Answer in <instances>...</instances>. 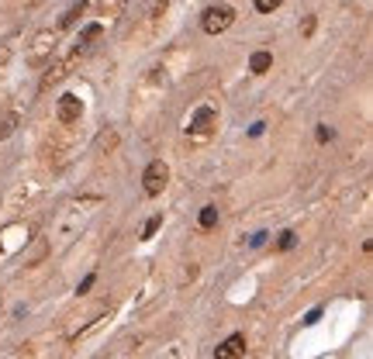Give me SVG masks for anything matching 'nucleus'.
Returning <instances> with one entry per match:
<instances>
[{
    "mask_svg": "<svg viewBox=\"0 0 373 359\" xmlns=\"http://www.w3.org/2000/svg\"><path fill=\"white\" fill-rule=\"evenodd\" d=\"M214 225H218V207L208 204V207L201 211V228H214Z\"/></svg>",
    "mask_w": 373,
    "mask_h": 359,
    "instance_id": "nucleus-13",
    "label": "nucleus"
},
{
    "mask_svg": "<svg viewBox=\"0 0 373 359\" xmlns=\"http://www.w3.org/2000/svg\"><path fill=\"white\" fill-rule=\"evenodd\" d=\"M249 70H252L256 76H263L266 70H273V52H266V49L252 52V56H249Z\"/></svg>",
    "mask_w": 373,
    "mask_h": 359,
    "instance_id": "nucleus-8",
    "label": "nucleus"
},
{
    "mask_svg": "<svg viewBox=\"0 0 373 359\" xmlns=\"http://www.w3.org/2000/svg\"><path fill=\"white\" fill-rule=\"evenodd\" d=\"M21 125V114L18 111H0V142H4L8 135H14Z\"/></svg>",
    "mask_w": 373,
    "mask_h": 359,
    "instance_id": "nucleus-9",
    "label": "nucleus"
},
{
    "mask_svg": "<svg viewBox=\"0 0 373 359\" xmlns=\"http://www.w3.org/2000/svg\"><path fill=\"white\" fill-rule=\"evenodd\" d=\"M83 11H87V4H83V0H80V4H73V8H70V11L59 18V28H56V32H63V28H73V25H77V18H80Z\"/></svg>",
    "mask_w": 373,
    "mask_h": 359,
    "instance_id": "nucleus-10",
    "label": "nucleus"
},
{
    "mask_svg": "<svg viewBox=\"0 0 373 359\" xmlns=\"http://www.w3.org/2000/svg\"><path fill=\"white\" fill-rule=\"evenodd\" d=\"M314 135H318V142H332V139H335V132H332L328 125H318V132H314Z\"/></svg>",
    "mask_w": 373,
    "mask_h": 359,
    "instance_id": "nucleus-15",
    "label": "nucleus"
},
{
    "mask_svg": "<svg viewBox=\"0 0 373 359\" xmlns=\"http://www.w3.org/2000/svg\"><path fill=\"white\" fill-rule=\"evenodd\" d=\"M266 235H270V232H252V238H249V249H259V245L266 242Z\"/></svg>",
    "mask_w": 373,
    "mask_h": 359,
    "instance_id": "nucleus-16",
    "label": "nucleus"
},
{
    "mask_svg": "<svg viewBox=\"0 0 373 359\" xmlns=\"http://www.w3.org/2000/svg\"><path fill=\"white\" fill-rule=\"evenodd\" d=\"M252 4H256V11H259V14H273V11L283 4V0H252Z\"/></svg>",
    "mask_w": 373,
    "mask_h": 359,
    "instance_id": "nucleus-14",
    "label": "nucleus"
},
{
    "mask_svg": "<svg viewBox=\"0 0 373 359\" xmlns=\"http://www.w3.org/2000/svg\"><path fill=\"white\" fill-rule=\"evenodd\" d=\"M235 25V8L232 4H208L201 14V28L204 35H221Z\"/></svg>",
    "mask_w": 373,
    "mask_h": 359,
    "instance_id": "nucleus-1",
    "label": "nucleus"
},
{
    "mask_svg": "<svg viewBox=\"0 0 373 359\" xmlns=\"http://www.w3.org/2000/svg\"><path fill=\"white\" fill-rule=\"evenodd\" d=\"M80 118H83V101L77 94H63L56 101V121L59 125H77Z\"/></svg>",
    "mask_w": 373,
    "mask_h": 359,
    "instance_id": "nucleus-4",
    "label": "nucleus"
},
{
    "mask_svg": "<svg viewBox=\"0 0 373 359\" xmlns=\"http://www.w3.org/2000/svg\"><path fill=\"white\" fill-rule=\"evenodd\" d=\"M214 125H218V107H214V104H201V107L190 114L187 132H190V135H208Z\"/></svg>",
    "mask_w": 373,
    "mask_h": 359,
    "instance_id": "nucleus-5",
    "label": "nucleus"
},
{
    "mask_svg": "<svg viewBox=\"0 0 373 359\" xmlns=\"http://www.w3.org/2000/svg\"><path fill=\"white\" fill-rule=\"evenodd\" d=\"M56 39H59V32H52V28L39 32V35L28 42V49H25V63H28V66H46V63L52 59V52H56Z\"/></svg>",
    "mask_w": 373,
    "mask_h": 359,
    "instance_id": "nucleus-2",
    "label": "nucleus"
},
{
    "mask_svg": "<svg viewBox=\"0 0 373 359\" xmlns=\"http://www.w3.org/2000/svg\"><path fill=\"white\" fill-rule=\"evenodd\" d=\"M294 245H297V235H294L290 228H283V232L276 235V242H273V249H276V252H287V249H294Z\"/></svg>",
    "mask_w": 373,
    "mask_h": 359,
    "instance_id": "nucleus-11",
    "label": "nucleus"
},
{
    "mask_svg": "<svg viewBox=\"0 0 373 359\" xmlns=\"http://www.w3.org/2000/svg\"><path fill=\"white\" fill-rule=\"evenodd\" d=\"M101 35H104V25H101V21H90V25H83V32L77 35V49H73V56L87 52V49L94 45V39H101Z\"/></svg>",
    "mask_w": 373,
    "mask_h": 359,
    "instance_id": "nucleus-7",
    "label": "nucleus"
},
{
    "mask_svg": "<svg viewBox=\"0 0 373 359\" xmlns=\"http://www.w3.org/2000/svg\"><path fill=\"white\" fill-rule=\"evenodd\" d=\"M311 32H314V14H308V18H304V25H301V35H304V39H308Z\"/></svg>",
    "mask_w": 373,
    "mask_h": 359,
    "instance_id": "nucleus-18",
    "label": "nucleus"
},
{
    "mask_svg": "<svg viewBox=\"0 0 373 359\" xmlns=\"http://www.w3.org/2000/svg\"><path fill=\"white\" fill-rule=\"evenodd\" d=\"M245 356V335L242 331H232L218 349H214V359H242Z\"/></svg>",
    "mask_w": 373,
    "mask_h": 359,
    "instance_id": "nucleus-6",
    "label": "nucleus"
},
{
    "mask_svg": "<svg viewBox=\"0 0 373 359\" xmlns=\"http://www.w3.org/2000/svg\"><path fill=\"white\" fill-rule=\"evenodd\" d=\"M94 280H97V273H87V276H83V283L77 287V294H87V290L94 287Z\"/></svg>",
    "mask_w": 373,
    "mask_h": 359,
    "instance_id": "nucleus-17",
    "label": "nucleus"
},
{
    "mask_svg": "<svg viewBox=\"0 0 373 359\" xmlns=\"http://www.w3.org/2000/svg\"><path fill=\"white\" fill-rule=\"evenodd\" d=\"M166 183H170V166H166L163 159H152V163L142 170V190H145L149 197H159V194L166 190Z\"/></svg>",
    "mask_w": 373,
    "mask_h": 359,
    "instance_id": "nucleus-3",
    "label": "nucleus"
},
{
    "mask_svg": "<svg viewBox=\"0 0 373 359\" xmlns=\"http://www.w3.org/2000/svg\"><path fill=\"white\" fill-rule=\"evenodd\" d=\"M318 318H321V311H318V307H314V311H311V314H308V318H304V325H318Z\"/></svg>",
    "mask_w": 373,
    "mask_h": 359,
    "instance_id": "nucleus-19",
    "label": "nucleus"
},
{
    "mask_svg": "<svg viewBox=\"0 0 373 359\" xmlns=\"http://www.w3.org/2000/svg\"><path fill=\"white\" fill-rule=\"evenodd\" d=\"M159 228H163V214H152V218H149V221L142 225V238L149 242V238H152V235H156Z\"/></svg>",
    "mask_w": 373,
    "mask_h": 359,
    "instance_id": "nucleus-12",
    "label": "nucleus"
}]
</instances>
